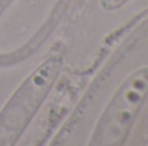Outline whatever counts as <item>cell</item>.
<instances>
[{
    "instance_id": "obj_2",
    "label": "cell",
    "mask_w": 148,
    "mask_h": 146,
    "mask_svg": "<svg viewBox=\"0 0 148 146\" xmlns=\"http://www.w3.org/2000/svg\"><path fill=\"white\" fill-rule=\"evenodd\" d=\"M147 98L148 66H142L116 88L86 146H125Z\"/></svg>"
},
{
    "instance_id": "obj_1",
    "label": "cell",
    "mask_w": 148,
    "mask_h": 146,
    "mask_svg": "<svg viewBox=\"0 0 148 146\" xmlns=\"http://www.w3.org/2000/svg\"><path fill=\"white\" fill-rule=\"evenodd\" d=\"M64 58L56 53L43 61L14 91L0 111V146H16L48 98L61 74Z\"/></svg>"
},
{
    "instance_id": "obj_3",
    "label": "cell",
    "mask_w": 148,
    "mask_h": 146,
    "mask_svg": "<svg viewBox=\"0 0 148 146\" xmlns=\"http://www.w3.org/2000/svg\"><path fill=\"white\" fill-rule=\"evenodd\" d=\"M130 0H100V7L105 12H114V10L122 8Z\"/></svg>"
}]
</instances>
